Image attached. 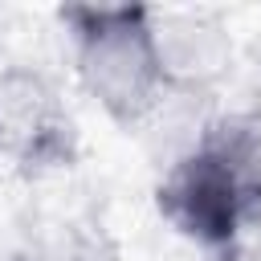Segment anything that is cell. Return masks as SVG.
<instances>
[{"instance_id": "cell-1", "label": "cell", "mask_w": 261, "mask_h": 261, "mask_svg": "<svg viewBox=\"0 0 261 261\" xmlns=\"http://www.w3.org/2000/svg\"><path fill=\"white\" fill-rule=\"evenodd\" d=\"M155 208L171 232L208 257L245 245L261 224V114L224 110L163 167Z\"/></svg>"}, {"instance_id": "cell-2", "label": "cell", "mask_w": 261, "mask_h": 261, "mask_svg": "<svg viewBox=\"0 0 261 261\" xmlns=\"http://www.w3.org/2000/svg\"><path fill=\"white\" fill-rule=\"evenodd\" d=\"M57 20L69 37L73 73L86 98L118 126L147 122L175 90L159 12L147 4H65Z\"/></svg>"}, {"instance_id": "cell-3", "label": "cell", "mask_w": 261, "mask_h": 261, "mask_svg": "<svg viewBox=\"0 0 261 261\" xmlns=\"http://www.w3.org/2000/svg\"><path fill=\"white\" fill-rule=\"evenodd\" d=\"M0 122L4 151H12L24 167H61L73 151V122L61 110L57 94L37 73H4L0 82Z\"/></svg>"}, {"instance_id": "cell-4", "label": "cell", "mask_w": 261, "mask_h": 261, "mask_svg": "<svg viewBox=\"0 0 261 261\" xmlns=\"http://www.w3.org/2000/svg\"><path fill=\"white\" fill-rule=\"evenodd\" d=\"M208 261H261V249H253V245L245 241V245H237V249H228V253H216V257H208Z\"/></svg>"}, {"instance_id": "cell-5", "label": "cell", "mask_w": 261, "mask_h": 261, "mask_svg": "<svg viewBox=\"0 0 261 261\" xmlns=\"http://www.w3.org/2000/svg\"><path fill=\"white\" fill-rule=\"evenodd\" d=\"M0 155H4V122H0Z\"/></svg>"}]
</instances>
